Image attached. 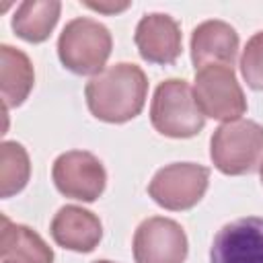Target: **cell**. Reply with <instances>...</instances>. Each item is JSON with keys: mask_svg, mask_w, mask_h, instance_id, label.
Masks as SVG:
<instances>
[{"mask_svg": "<svg viewBox=\"0 0 263 263\" xmlns=\"http://www.w3.org/2000/svg\"><path fill=\"white\" fill-rule=\"evenodd\" d=\"M240 74L253 90H263V31L247 41L240 55Z\"/></svg>", "mask_w": 263, "mask_h": 263, "instance_id": "cell-17", "label": "cell"}, {"mask_svg": "<svg viewBox=\"0 0 263 263\" xmlns=\"http://www.w3.org/2000/svg\"><path fill=\"white\" fill-rule=\"evenodd\" d=\"M35 84V70L29 55L8 43L0 45V95L4 109L25 103Z\"/></svg>", "mask_w": 263, "mask_h": 263, "instance_id": "cell-14", "label": "cell"}, {"mask_svg": "<svg viewBox=\"0 0 263 263\" xmlns=\"http://www.w3.org/2000/svg\"><path fill=\"white\" fill-rule=\"evenodd\" d=\"M259 177H261V183H263V162H261V166H259Z\"/></svg>", "mask_w": 263, "mask_h": 263, "instance_id": "cell-19", "label": "cell"}, {"mask_svg": "<svg viewBox=\"0 0 263 263\" xmlns=\"http://www.w3.org/2000/svg\"><path fill=\"white\" fill-rule=\"evenodd\" d=\"M95 263H115V261H107V259H99V261H95Z\"/></svg>", "mask_w": 263, "mask_h": 263, "instance_id": "cell-20", "label": "cell"}, {"mask_svg": "<svg viewBox=\"0 0 263 263\" xmlns=\"http://www.w3.org/2000/svg\"><path fill=\"white\" fill-rule=\"evenodd\" d=\"M214 166L230 177L249 175L263 162V125L251 119L222 123L210 140Z\"/></svg>", "mask_w": 263, "mask_h": 263, "instance_id": "cell-3", "label": "cell"}, {"mask_svg": "<svg viewBox=\"0 0 263 263\" xmlns=\"http://www.w3.org/2000/svg\"><path fill=\"white\" fill-rule=\"evenodd\" d=\"M31 177L29 152L23 144L4 140L0 144V195L4 199L25 189Z\"/></svg>", "mask_w": 263, "mask_h": 263, "instance_id": "cell-16", "label": "cell"}, {"mask_svg": "<svg viewBox=\"0 0 263 263\" xmlns=\"http://www.w3.org/2000/svg\"><path fill=\"white\" fill-rule=\"evenodd\" d=\"M51 179L55 189L78 201H97L107 185V173L103 162L86 150H68L53 160Z\"/></svg>", "mask_w": 263, "mask_h": 263, "instance_id": "cell-7", "label": "cell"}, {"mask_svg": "<svg viewBox=\"0 0 263 263\" xmlns=\"http://www.w3.org/2000/svg\"><path fill=\"white\" fill-rule=\"evenodd\" d=\"M134 41L138 53L148 64H173L183 51V35L179 23L164 12H148L140 18Z\"/></svg>", "mask_w": 263, "mask_h": 263, "instance_id": "cell-10", "label": "cell"}, {"mask_svg": "<svg viewBox=\"0 0 263 263\" xmlns=\"http://www.w3.org/2000/svg\"><path fill=\"white\" fill-rule=\"evenodd\" d=\"M88 111L105 123H125L138 117L146 105L148 78L129 62H119L92 76L84 86Z\"/></svg>", "mask_w": 263, "mask_h": 263, "instance_id": "cell-1", "label": "cell"}, {"mask_svg": "<svg viewBox=\"0 0 263 263\" xmlns=\"http://www.w3.org/2000/svg\"><path fill=\"white\" fill-rule=\"evenodd\" d=\"M210 263H263V218L247 216L224 224L214 236Z\"/></svg>", "mask_w": 263, "mask_h": 263, "instance_id": "cell-9", "label": "cell"}, {"mask_svg": "<svg viewBox=\"0 0 263 263\" xmlns=\"http://www.w3.org/2000/svg\"><path fill=\"white\" fill-rule=\"evenodd\" d=\"M193 97L205 117L234 121L247 113V97L230 66H205L195 70Z\"/></svg>", "mask_w": 263, "mask_h": 263, "instance_id": "cell-5", "label": "cell"}, {"mask_svg": "<svg viewBox=\"0 0 263 263\" xmlns=\"http://www.w3.org/2000/svg\"><path fill=\"white\" fill-rule=\"evenodd\" d=\"M84 6H88V8H92V10H97V12H105V14H115V12H121V10H125V8H129V2H111V4H107V2H84Z\"/></svg>", "mask_w": 263, "mask_h": 263, "instance_id": "cell-18", "label": "cell"}, {"mask_svg": "<svg viewBox=\"0 0 263 263\" xmlns=\"http://www.w3.org/2000/svg\"><path fill=\"white\" fill-rule=\"evenodd\" d=\"M191 62L195 70L205 66H230L238 53V33L226 21H203L191 33Z\"/></svg>", "mask_w": 263, "mask_h": 263, "instance_id": "cell-12", "label": "cell"}, {"mask_svg": "<svg viewBox=\"0 0 263 263\" xmlns=\"http://www.w3.org/2000/svg\"><path fill=\"white\" fill-rule=\"evenodd\" d=\"M113 49L109 29L88 16H78L66 23L58 37V58L66 70L78 76H97Z\"/></svg>", "mask_w": 263, "mask_h": 263, "instance_id": "cell-2", "label": "cell"}, {"mask_svg": "<svg viewBox=\"0 0 263 263\" xmlns=\"http://www.w3.org/2000/svg\"><path fill=\"white\" fill-rule=\"evenodd\" d=\"M150 123L166 138H193L203 129L205 115L195 103L193 88L183 78H168L154 90Z\"/></svg>", "mask_w": 263, "mask_h": 263, "instance_id": "cell-4", "label": "cell"}, {"mask_svg": "<svg viewBox=\"0 0 263 263\" xmlns=\"http://www.w3.org/2000/svg\"><path fill=\"white\" fill-rule=\"evenodd\" d=\"M0 263H53V251L33 228L2 216Z\"/></svg>", "mask_w": 263, "mask_h": 263, "instance_id": "cell-13", "label": "cell"}, {"mask_svg": "<svg viewBox=\"0 0 263 263\" xmlns=\"http://www.w3.org/2000/svg\"><path fill=\"white\" fill-rule=\"evenodd\" d=\"M53 242L74 253H90L103 238V224L97 214L80 205H64L49 224Z\"/></svg>", "mask_w": 263, "mask_h": 263, "instance_id": "cell-11", "label": "cell"}, {"mask_svg": "<svg viewBox=\"0 0 263 263\" xmlns=\"http://www.w3.org/2000/svg\"><path fill=\"white\" fill-rule=\"evenodd\" d=\"M132 249L136 263H185L189 242L179 222L152 216L136 228Z\"/></svg>", "mask_w": 263, "mask_h": 263, "instance_id": "cell-8", "label": "cell"}, {"mask_svg": "<svg viewBox=\"0 0 263 263\" xmlns=\"http://www.w3.org/2000/svg\"><path fill=\"white\" fill-rule=\"evenodd\" d=\"M62 4L58 0H25L16 6L10 27L27 43H43L58 25Z\"/></svg>", "mask_w": 263, "mask_h": 263, "instance_id": "cell-15", "label": "cell"}, {"mask_svg": "<svg viewBox=\"0 0 263 263\" xmlns=\"http://www.w3.org/2000/svg\"><path fill=\"white\" fill-rule=\"evenodd\" d=\"M210 185V168L195 162H173L154 173L148 195L164 210L185 212L195 208Z\"/></svg>", "mask_w": 263, "mask_h": 263, "instance_id": "cell-6", "label": "cell"}]
</instances>
